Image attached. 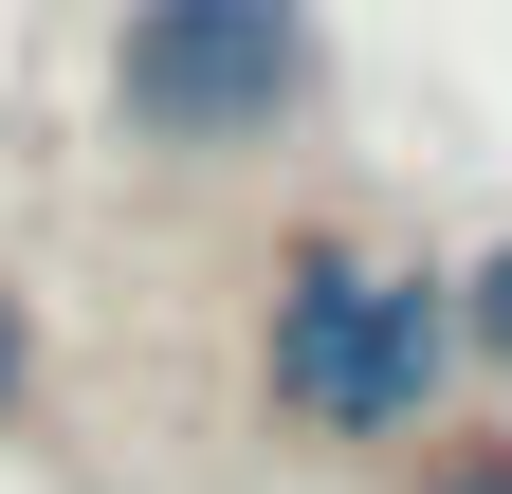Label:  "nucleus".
<instances>
[{"instance_id":"obj_5","label":"nucleus","mask_w":512,"mask_h":494,"mask_svg":"<svg viewBox=\"0 0 512 494\" xmlns=\"http://www.w3.org/2000/svg\"><path fill=\"white\" fill-rule=\"evenodd\" d=\"M19 403H37V293L0 275V440H19Z\"/></svg>"},{"instance_id":"obj_2","label":"nucleus","mask_w":512,"mask_h":494,"mask_svg":"<svg viewBox=\"0 0 512 494\" xmlns=\"http://www.w3.org/2000/svg\"><path fill=\"white\" fill-rule=\"evenodd\" d=\"M311 110H330L311 0H128L110 19V147H147V165H256Z\"/></svg>"},{"instance_id":"obj_3","label":"nucleus","mask_w":512,"mask_h":494,"mask_svg":"<svg viewBox=\"0 0 512 494\" xmlns=\"http://www.w3.org/2000/svg\"><path fill=\"white\" fill-rule=\"evenodd\" d=\"M439 312H458V385H512V238H476L439 275Z\"/></svg>"},{"instance_id":"obj_1","label":"nucleus","mask_w":512,"mask_h":494,"mask_svg":"<svg viewBox=\"0 0 512 494\" xmlns=\"http://www.w3.org/2000/svg\"><path fill=\"white\" fill-rule=\"evenodd\" d=\"M256 403H275L311 458H421L439 421H458L439 257H384L348 220H293L275 275H256Z\"/></svg>"},{"instance_id":"obj_4","label":"nucleus","mask_w":512,"mask_h":494,"mask_svg":"<svg viewBox=\"0 0 512 494\" xmlns=\"http://www.w3.org/2000/svg\"><path fill=\"white\" fill-rule=\"evenodd\" d=\"M403 494H512V421H439L403 458Z\"/></svg>"}]
</instances>
